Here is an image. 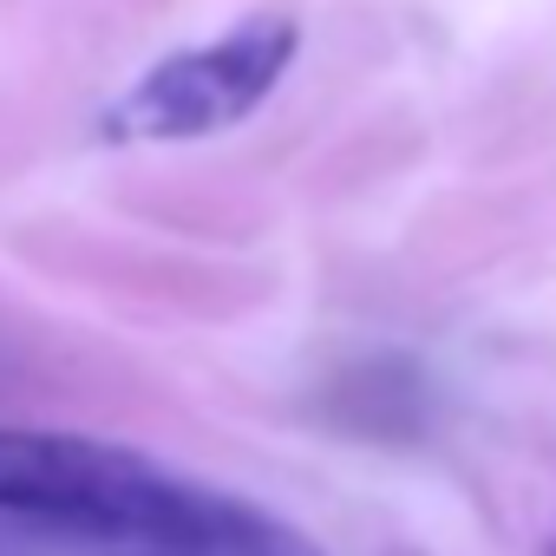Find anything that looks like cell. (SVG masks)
<instances>
[{
    "label": "cell",
    "mask_w": 556,
    "mask_h": 556,
    "mask_svg": "<svg viewBox=\"0 0 556 556\" xmlns=\"http://www.w3.org/2000/svg\"><path fill=\"white\" fill-rule=\"evenodd\" d=\"M0 517L170 556H328L275 510L197 484L131 445L0 426Z\"/></svg>",
    "instance_id": "cell-1"
},
{
    "label": "cell",
    "mask_w": 556,
    "mask_h": 556,
    "mask_svg": "<svg viewBox=\"0 0 556 556\" xmlns=\"http://www.w3.org/2000/svg\"><path fill=\"white\" fill-rule=\"evenodd\" d=\"M295 47H302L295 21L262 14V21H242L236 34L210 40V47L170 53L105 112V138H118V144H184V138L229 131L255 105H268V92L295 66Z\"/></svg>",
    "instance_id": "cell-2"
},
{
    "label": "cell",
    "mask_w": 556,
    "mask_h": 556,
    "mask_svg": "<svg viewBox=\"0 0 556 556\" xmlns=\"http://www.w3.org/2000/svg\"><path fill=\"white\" fill-rule=\"evenodd\" d=\"M138 556H170V549H138Z\"/></svg>",
    "instance_id": "cell-3"
},
{
    "label": "cell",
    "mask_w": 556,
    "mask_h": 556,
    "mask_svg": "<svg viewBox=\"0 0 556 556\" xmlns=\"http://www.w3.org/2000/svg\"><path fill=\"white\" fill-rule=\"evenodd\" d=\"M549 556H556V549H549Z\"/></svg>",
    "instance_id": "cell-4"
}]
</instances>
